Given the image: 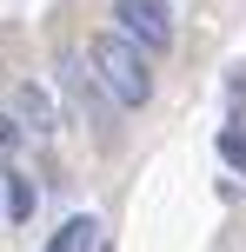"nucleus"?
<instances>
[{"label":"nucleus","instance_id":"1","mask_svg":"<svg viewBox=\"0 0 246 252\" xmlns=\"http://www.w3.org/2000/svg\"><path fill=\"white\" fill-rule=\"evenodd\" d=\"M87 53H93V66H100L106 93H113L120 106H146V100H153V73H146V47H133L127 33H100V40H87Z\"/></svg>","mask_w":246,"mask_h":252},{"label":"nucleus","instance_id":"2","mask_svg":"<svg viewBox=\"0 0 246 252\" xmlns=\"http://www.w3.org/2000/svg\"><path fill=\"white\" fill-rule=\"evenodd\" d=\"M60 87L67 93H73V106H80V113H87L93 126H113V93H106V80H100V66H93V53H60Z\"/></svg>","mask_w":246,"mask_h":252},{"label":"nucleus","instance_id":"3","mask_svg":"<svg viewBox=\"0 0 246 252\" xmlns=\"http://www.w3.org/2000/svg\"><path fill=\"white\" fill-rule=\"evenodd\" d=\"M113 20H120V33H127L133 47H146V53H167V47H173V13H167V0H113Z\"/></svg>","mask_w":246,"mask_h":252},{"label":"nucleus","instance_id":"4","mask_svg":"<svg viewBox=\"0 0 246 252\" xmlns=\"http://www.w3.org/2000/svg\"><path fill=\"white\" fill-rule=\"evenodd\" d=\"M13 120H20L27 133H53V126H60V113H53V93L34 87V80H20V87H13Z\"/></svg>","mask_w":246,"mask_h":252},{"label":"nucleus","instance_id":"5","mask_svg":"<svg viewBox=\"0 0 246 252\" xmlns=\"http://www.w3.org/2000/svg\"><path fill=\"white\" fill-rule=\"evenodd\" d=\"M93 239H100V226H93V219L80 213V219H67V226L47 239V252H93Z\"/></svg>","mask_w":246,"mask_h":252},{"label":"nucleus","instance_id":"6","mask_svg":"<svg viewBox=\"0 0 246 252\" xmlns=\"http://www.w3.org/2000/svg\"><path fill=\"white\" fill-rule=\"evenodd\" d=\"M0 186H7V219H13V226H27V219H34V206H40L34 179H0Z\"/></svg>","mask_w":246,"mask_h":252},{"label":"nucleus","instance_id":"7","mask_svg":"<svg viewBox=\"0 0 246 252\" xmlns=\"http://www.w3.org/2000/svg\"><path fill=\"white\" fill-rule=\"evenodd\" d=\"M220 159L233 166V173H246V133L240 126H220Z\"/></svg>","mask_w":246,"mask_h":252},{"label":"nucleus","instance_id":"8","mask_svg":"<svg viewBox=\"0 0 246 252\" xmlns=\"http://www.w3.org/2000/svg\"><path fill=\"white\" fill-rule=\"evenodd\" d=\"M20 139H27V126L13 120V113H0V166H7L13 153H20Z\"/></svg>","mask_w":246,"mask_h":252}]
</instances>
